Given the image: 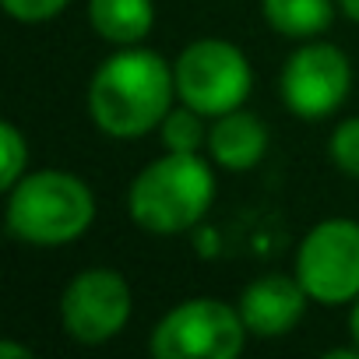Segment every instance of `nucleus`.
Segmentation results:
<instances>
[{
	"label": "nucleus",
	"mask_w": 359,
	"mask_h": 359,
	"mask_svg": "<svg viewBox=\"0 0 359 359\" xmlns=\"http://www.w3.org/2000/svg\"><path fill=\"white\" fill-rule=\"evenodd\" d=\"M130 320V285L113 268L78 271L60 296V324L78 345H102Z\"/></svg>",
	"instance_id": "obj_7"
},
{
	"label": "nucleus",
	"mask_w": 359,
	"mask_h": 359,
	"mask_svg": "<svg viewBox=\"0 0 359 359\" xmlns=\"http://www.w3.org/2000/svg\"><path fill=\"white\" fill-rule=\"evenodd\" d=\"M158 137H162L165 151H198L208 141V130L201 127V113L184 102L180 109L165 113V120L158 127Z\"/></svg>",
	"instance_id": "obj_13"
},
{
	"label": "nucleus",
	"mask_w": 359,
	"mask_h": 359,
	"mask_svg": "<svg viewBox=\"0 0 359 359\" xmlns=\"http://www.w3.org/2000/svg\"><path fill=\"white\" fill-rule=\"evenodd\" d=\"M296 278L320 306L359 299V222L324 219L296 250Z\"/></svg>",
	"instance_id": "obj_6"
},
{
	"label": "nucleus",
	"mask_w": 359,
	"mask_h": 359,
	"mask_svg": "<svg viewBox=\"0 0 359 359\" xmlns=\"http://www.w3.org/2000/svg\"><path fill=\"white\" fill-rule=\"evenodd\" d=\"M338 0H261L264 22L285 39H313L331 29Z\"/></svg>",
	"instance_id": "obj_12"
},
{
	"label": "nucleus",
	"mask_w": 359,
	"mask_h": 359,
	"mask_svg": "<svg viewBox=\"0 0 359 359\" xmlns=\"http://www.w3.org/2000/svg\"><path fill=\"white\" fill-rule=\"evenodd\" d=\"M306 289L296 275H261L240 292V317L254 338H282L306 313Z\"/></svg>",
	"instance_id": "obj_9"
},
{
	"label": "nucleus",
	"mask_w": 359,
	"mask_h": 359,
	"mask_svg": "<svg viewBox=\"0 0 359 359\" xmlns=\"http://www.w3.org/2000/svg\"><path fill=\"white\" fill-rule=\"evenodd\" d=\"M0 359H32V348L15 345V341H0Z\"/></svg>",
	"instance_id": "obj_17"
},
{
	"label": "nucleus",
	"mask_w": 359,
	"mask_h": 359,
	"mask_svg": "<svg viewBox=\"0 0 359 359\" xmlns=\"http://www.w3.org/2000/svg\"><path fill=\"white\" fill-rule=\"evenodd\" d=\"M92 29L113 46H137L155 25L151 0H88Z\"/></svg>",
	"instance_id": "obj_11"
},
{
	"label": "nucleus",
	"mask_w": 359,
	"mask_h": 359,
	"mask_svg": "<svg viewBox=\"0 0 359 359\" xmlns=\"http://www.w3.org/2000/svg\"><path fill=\"white\" fill-rule=\"evenodd\" d=\"M0 4H4V11L22 25H43V22L57 18L71 0H0Z\"/></svg>",
	"instance_id": "obj_16"
},
{
	"label": "nucleus",
	"mask_w": 359,
	"mask_h": 359,
	"mask_svg": "<svg viewBox=\"0 0 359 359\" xmlns=\"http://www.w3.org/2000/svg\"><path fill=\"white\" fill-rule=\"evenodd\" d=\"M208 151L222 169L247 172L268 151V127L247 109L222 113V116H215V123L208 130Z\"/></svg>",
	"instance_id": "obj_10"
},
{
	"label": "nucleus",
	"mask_w": 359,
	"mask_h": 359,
	"mask_svg": "<svg viewBox=\"0 0 359 359\" xmlns=\"http://www.w3.org/2000/svg\"><path fill=\"white\" fill-rule=\"evenodd\" d=\"M247 324L240 306L215 296H198L172 306L151 327L155 359H236L247 345Z\"/></svg>",
	"instance_id": "obj_4"
},
{
	"label": "nucleus",
	"mask_w": 359,
	"mask_h": 359,
	"mask_svg": "<svg viewBox=\"0 0 359 359\" xmlns=\"http://www.w3.org/2000/svg\"><path fill=\"white\" fill-rule=\"evenodd\" d=\"M338 8H341V15H345V18L359 22V0H338Z\"/></svg>",
	"instance_id": "obj_18"
},
{
	"label": "nucleus",
	"mask_w": 359,
	"mask_h": 359,
	"mask_svg": "<svg viewBox=\"0 0 359 359\" xmlns=\"http://www.w3.org/2000/svg\"><path fill=\"white\" fill-rule=\"evenodd\" d=\"M327 155L331 162L345 172V176H355L359 180V116H348L341 120L331 137H327Z\"/></svg>",
	"instance_id": "obj_15"
},
{
	"label": "nucleus",
	"mask_w": 359,
	"mask_h": 359,
	"mask_svg": "<svg viewBox=\"0 0 359 359\" xmlns=\"http://www.w3.org/2000/svg\"><path fill=\"white\" fill-rule=\"evenodd\" d=\"M176 95L201 116H222L247 102L254 71L247 53L229 39H198L180 50L172 64Z\"/></svg>",
	"instance_id": "obj_5"
},
{
	"label": "nucleus",
	"mask_w": 359,
	"mask_h": 359,
	"mask_svg": "<svg viewBox=\"0 0 359 359\" xmlns=\"http://www.w3.org/2000/svg\"><path fill=\"white\" fill-rule=\"evenodd\" d=\"M352 88V64L331 43H306L299 46L278 78L282 102L299 120H324L331 116Z\"/></svg>",
	"instance_id": "obj_8"
},
{
	"label": "nucleus",
	"mask_w": 359,
	"mask_h": 359,
	"mask_svg": "<svg viewBox=\"0 0 359 359\" xmlns=\"http://www.w3.org/2000/svg\"><path fill=\"white\" fill-rule=\"evenodd\" d=\"M176 95L172 67L155 50H120L99 64L88 85L95 127L116 141H137L162 127Z\"/></svg>",
	"instance_id": "obj_1"
},
{
	"label": "nucleus",
	"mask_w": 359,
	"mask_h": 359,
	"mask_svg": "<svg viewBox=\"0 0 359 359\" xmlns=\"http://www.w3.org/2000/svg\"><path fill=\"white\" fill-rule=\"evenodd\" d=\"M215 201V172L198 151H165L148 162L127 191L134 226L155 236H176L201 226Z\"/></svg>",
	"instance_id": "obj_2"
},
{
	"label": "nucleus",
	"mask_w": 359,
	"mask_h": 359,
	"mask_svg": "<svg viewBox=\"0 0 359 359\" xmlns=\"http://www.w3.org/2000/svg\"><path fill=\"white\" fill-rule=\"evenodd\" d=\"M348 334H352V341L359 345V299H355V306H352V317H348Z\"/></svg>",
	"instance_id": "obj_19"
},
{
	"label": "nucleus",
	"mask_w": 359,
	"mask_h": 359,
	"mask_svg": "<svg viewBox=\"0 0 359 359\" xmlns=\"http://www.w3.org/2000/svg\"><path fill=\"white\" fill-rule=\"evenodd\" d=\"M25 172H29V141L11 120H4L0 123V187L11 191Z\"/></svg>",
	"instance_id": "obj_14"
},
{
	"label": "nucleus",
	"mask_w": 359,
	"mask_h": 359,
	"mask_svg": "<svg viewBox=\"0 0 359 359\" xmlns=\"http://www.w3.org/2000/svg\"><path fill=\"white\" fill-rule=\"evenodd\" d=\"M8 233L29 247H64L95 222V194L81 176L64 169L25 172L8 191Z\"/></svg>",
	"instance_id": "obj_3"
}]
</instances>
